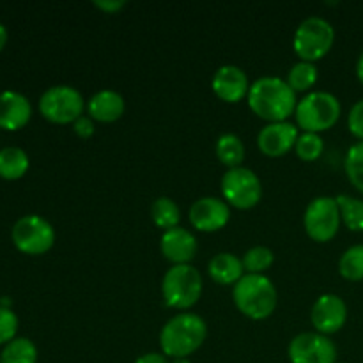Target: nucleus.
I'll use <instances>...</instances> for the list:
<instances>
[{
    "instance_id": "f257e3e1",
    "label": "nucleus",
    "mask_w": 363,
    "mask_h": 363,
    "mask_svg": "<svg viewBox=\"0 0 363 363\" xmlns=\"http://www.w3.org/2000/svg\"><path fill=\"white\" fill-rule=\"evenodd\" d=\"M248 106L261 119L272 123H286L296 112V92L287 82L277 77L259 78L248 91Z\"/></svg>"
},
{
    "instance_id": "f03ea898",
    "label": "nucleus",
    "mask_w": 363,
    "mask_h": 363,
    "mask_svg": "<svg viewBox=\"0 0 363 363\" xmlns=\"http://www.w3.org/2000/svg\"><path fill=\"white\" fill-rule=\"evenodd\" d=\"M208 326L195 314H179L170 319L160 333V346L165 357L188 358L204 344Z\"/></svg>"
},
{
    "instance_id": "7ed1b4c3",
    "label": "nucleus",
    "mask_w": 363,
    "mask_h": 363,
    "mask_svg": "<svg viewBox=\"0 0 363 363\" xmlns=\"http://www.w3.org/2000/svg\"><path fill=\"white\" fill-rule=\"evenodd\" d=\"M233 298L240 312L254 321L269 318L277 307V289L264 275L248 273L241 277L240 282L234 284Z\"/></svg>"
},
{
    "instance_id": "20e7f679",
    "label": "nucleus",
    "mask_w": 363,
    "mask_h": 363,
    "mask_svg": "<svg viewBox=\"0 0 363 363\" xmlns=\"http://www.w3.org/2000/svg\"><path fill=\"white\" fill-rule=\"evenodd\" d=\"M340 117V103L330 92L315 91L300 99L296 106V123L305 133L326 131Z\"/></svg>"
},
{
    "instance_id": "39448f33",
    "label": "nucleus",
    "mask_w": 363,
    "mask_h": 363,
    "mask_svg": "<svg viewBox=\"0 0 363 363\" xmlns=\"http://www.w3.org/2000/svg\"><path fill=\"white\" fill-rule=\"evenodd\" d=\"M165 303L172 308L186 311L194 307L202 293V277L194 266L177 264L163 277L162 284Z\"/></svg>"
},
{
    "instance_id": "423d86ee",
    "label": "nucleus",
    "mask_w": 363,
    "mask_h": 363,
    "mask_svg": "<svg viewBox=\"0 0 363 363\" xmlns=\"http://www.w3.org/2000/svg\"><path fill=\"white\" fill-rule=\"evenodd\" d=\"M335 39V30L325 18L311 16L300 23L294 34V52L305 62L323 59L330 52Z\"/></svg>"
},
{
    "instance_id": "0eeeda50",
    "label": "nucleus",
    "mask_w": 363,
    "mask_h": 363,
    "mask_svg": "<svg viewBox=\"0 0 363 363\" xmlns=\"http://www.w3.org/2000/svg\"><path fill=\"white\" fill-rule=\"evenodd\" d=\"M43 117L55 124L74 123L84 112V98L80 91L69 85L50 87L39 99Z\"/></svg>"
},
{
    "instance_id": "6e6552de",
    "label": "nucleus",
    "mask_w": 363,
    "mask_h": 363,
    "mask_svg": "<svg viewBox=\"0 0 363 363\" xmlns=\"http://www.w3.org/2000/svg\"><path fill=\"white\" fill-rule=\"evenodd\" d=\"M13 243L27 255L46 254L55 243L53 227L38 215H27L13 227Z\"/></svg>"
},
{
    "instance_id": "1a4fd4ad",
    "label": "nucleus",
    "mask_w": 363,
    "mask_h": 363,
    "mask_svg": "<svg viewBox=\"0 0 363 363\" xmlns=\"http://www.w3.org/2000/svg\"><path fill=\"white\" fill-rule=\"evenodd\" d=\"M305 230L318 243H326L337 236L340 227V209L332 197H318L305 211Z\"/></svg>"
},
{
    "instance_id": "9d476101",
    "label": "nucleus",
    "mask_w": 363,
    "mask_h": 363,
    "mask_svg": "<svg viewBox=\"0 0 363 363\" xmlns=\"http://www.w3.org/2000/svg\"><path fill=\"white\" fill-rule=\"evenodd\" d=\"M222 194L230 206L238 209H250L261 201L262 186L252 170L236 167L227 170L222 177Z\"/></svg>"
},
{
    "instance_id": "9b49d317",
    "label": "nucleus",
    "mask_w": 363,
    "mask_h": 363,
    "mask_svg": "<svg viewBox=\"0 0 363 363\" xmlns=\"http://www.w3.org/2000/svg\"><path fill=\"white\" fill-rule=\"evenodd\" d=\"M291 363H337V347L323 333H300L289 344Z\"/></svg>"
},
{
    "instance_id": "f8f14e48",
    "label": "nucleus",
    "mask_w": 363,
    "mask_h": 363,
    "mask_svg": "<svg viewBox=\"0 0 363 363\" xmlns=\"http://www.w3.org/2000/svg\"><path fill=\"white\" fill-rule=\"evenodd\" d=\"M311 319L318 333L332 335L346 325L347 307L342 298H339L337 294H323L312 307Z\"/></svg>"
},
{
    "instance_id": "ddd939ff",
    "label": "nucleus",
    "mask_w": 363,
    "mask_h": 363,
    "mask_svg": "<svg viewBox=\"0 0 363 363\" xmlns=\"http://www.w3.org/2000/svg\"><path fill=\"white\" fill-rule=\"evenodd\" d=\"M230 218V209L222 199L204 197L190 208L191 225L202 233H215L223 229Z\"/></svg>"
},
{
    "instance_id": "4468645a",
    "label": "nucleus",
    "mask_w": 363,
    "mask_h": 363,
    "mask_svg": "<svg viewBox=\"0 0 363 363\" xmlns=\"http://www.w3.org/2000/svg\"><path fill=\"white\" fill-rule=\"evenodd\" d=\"M298 140V128L291 123H272L261 130L257 137L259 149L266 156L279 158L289 151Z\"/></svg>"
},
{
    "instance_id": "2eb2a0df",
    "label": "nucleus",
    "mask_w": 363,
    "mask_h": 363,
    "mask_svg": "<svg viewBox=\"0 0 363 363\" xmlns=\"http://www.w3.org/2000/svg\"><path fill=\"white\" fill-rule=\"evenodd\" d=\"M213 91L227 103H238L248 96L250 85L243 69L238 66H222L213 77Z\"/></svg>"
},
{
    "instance_id": "dca6fc26",
    "label": "nucleus",
    "mask_w": 363,
    "mask_h": 363,
    "mask_svg": "<svg viewBox=\"0 0 363 363\" xmlns=\"http://www.w3.org/2000/svg\"><path fill=\"white\" fill-rule=\"evenodd\" d=\"M162 252L174 264H188L197 254V240L183 227L165 230L162 236Z\"/></svg>"
},
{
    "instance_id": "f3484780",
    "label": "nucleus",
    "mask_w": 363,
    "mask_h": 363,
    "mask_svg": "<svg viewBox=\"0 0 363 363\" xmlns=\"http://www.w3.org/2000/svg\"><path fill=\"white\" fill-rule=\"evenodd\" d=\"M32 106L23 94L6 91L0 94V128L7 131L21 130L30 121Z\"/></svg>"
},
{
    "instance_id": "a211bd4d",
    "label": "nucleus",
    "mask_w": 363,
    "mask_h": 363,
    "mask_svg": "<svg viewBox=\"0 0 363 363\" xmlns=\"http://www.w3.org/2000/svg\"><path fill=\"white\" fill-rule=\"evenodd\" d=\"M89 113L99 123H113L124 113V99L116 91H99L89 99Z\"/></svg>"
},
{
    "instance_id": "6ab92c4d",
    "label": "nucleus",
    "mask_w": 363,
    "mask_h": 363,
    "mask_svg": "<svg viewBox=\"0 0 363 363\" xmlns=\"http://www.w3.org/2000/svg\"><path fill=\"white\" fill-rule=\"evenodd\" d=\"M243 261L233 254H218L209 262V275L216 284H236L243 277Z\"/></svg>"
},
{
    "instance_id": "aec40b11",
    "label": "nucleus",
    "mask_w": 363,
    "mask_h": 363,
    "mask_svg": "<svg viewBox=\"0 0 363 363\" xmlns=\"http://www.w3.org/2000/svg\"><path fill=\"white\" fill-rule=\"evenodd\" d=\"M28 170V156L20 147H6L0 151V177L20 179Z\"/></svg>"
},
{
    "instance_id": "412c9836",
    "label": "nucleus",
    "mask_w": 363,
    "mask_h": 363,
    "mask_svg": "<svg viewBox=\"0 0 363 363\" xmlns=\"http://www.w3.org/2000/svg\"><path fill=\"white\" fill-rule=\"evenodd\" d=\"M216 156L223 165L236 169L245 160V145L241 138L234 133H225L216 142Z\"/></svg>"
},
{
    "instance_id": "4be33fe9",
    "label": "nucleus",
    "mask_w": 363,
    "mask_h": 363,
    "mask_svg": "<svg viewBox=\"0 0 363 363\" xmlns=\"http://www.w3.org/2000/svg\"><path fill=\"white\" fill-rule=\"evenodd\" d=\"M38 362V350L34 342L25 337L11 340L0 353V363H35Z\"/></svg>"
},
{
    "instance_id": "5701e85b",
    "label": "nucleus",
    "mask_w": 363,
    "mask_h": 363,
    "mask_svg": "<svg viewBox=\"0 0 363 363\" xmlns=\"http://www.w3.org/2000/svg\"><path fill=\"white\" fill-rule=\"evenodd\" d=\"M335 201L340 209V220L346 223L347 229L363 233V201L351 195H339Z\"/></svg>"
},
{
    "instance_id": "b1692460",
    "label": "nucleus",
    "mask_w": 363,
    "mask_h": 363,
    "mask_svg": "<svg viewBox=\"0 0 363 363\" xmlns=\"http://www.w3.org/2000/svg\"><path fill=\"white\" fill-rule=\"evenodd\" d=\"M151 215L156 225H158L160 229H165V230L176 229L177 223H179L181 220L179 208H177L176 202L169 197L156 199L155 204H152L151 208Z\"/></svg>"
},
{
    "instance_id": "393cba45",
    "label": "nucleus",
    "mask_w": 363,
    "mask_h": 363,
    "mask_svg": "<svg viewBox=\"0 0 363 363\" xmlns=\"http://www.w3.org/2000/svg\"><path fill=\"white\" fill-rule=\"evenodd\" d=\"M340 275L351 282L363 280V245L347 248L339 261Z\"/></svg>"
},
{
    "instance_id": "a878e982",
    "label": "nucleus",
    "mask_w": 363,
    "mask_h": 363,
    "mask_svg": "<svg viewBox=\"0 0 363 363\" xmlns=\"http://www.w3.org/2000/svg\"><path fill=\"white\" fill-rule=\"evenodd\" d=\"M315 80H318V67L314 66V62H305V60L294 64L287 77V84L294 92L308 91Z\"/></svg>"
},
{
    "instance_id": "bb28decb",
    "label": "nucleus",
    "mask_w": 363,
    "mask_h": 363,
    "mask_svg": "<svg viewBox=\"0 0 363 363\" xmlns=\"http://www.w3.org/2000/svg\"><path fill=\"white\" fill-rule=\"evenodd\" d=\"M344 167L353 186L363 194V142H358L347 151Z\"/></svg>"
},
{
    "instance_id": "cd10ccee",
    "label": "nucleus",
    "mask_w": 363,
    "mask_h": 363,
    "mask_svg": "<svg viewBox=\"0 0 363 363\" xmlns=\"http://www.w3.org/2000/svg\"><path fill=\"white\" fill-rule=\"evenodd\" d=\"M273 264V252L266 247H254L245 254L243 268L248 273L261 275L264 269H268Z\"/></svg>"
},
{
    "instance_id": "c85d7f7f",
    "label": "nucleus",
    "mask_w": 363,
    "mask_h": 363,
    "mask_svg": "<svg viewBox=\"0 0 363 363\" xmlns=\"http://www.w3.org/2000/svg\"><path fill=\"white\" fill-rule=\"evenodd\" d=\"M325 142L318 133H303L296 140V155L303 162H315L323 155Z\"/></svg>"
},
{
    "instance_id": "c756f323",
    "label": "nucleus",
    "mask_w": 363,
    "mask_h": 363,
    "mask_svg": "<svg viewBox=\"0 0 363 363\" xmlns=\"http://www.w3.org/2000/svg\"><path fill=\"white\" fill-rule=\"evenodd\" d=\"M18 332V318L11 308L0 305V346L14 340Z\"/></svg>"
},
{
    "instance_id": "7c9ffc66",
    "label": "nucleus",
    "mask_w": 363,
    "mask_h": 363,
    "mask_svg": "<svg viewBox=\"0 0 363 363\" xmlns=\"http://www.w3.org/2000/svg\"><path fill=\"white\" fill-rule=\"evenodd\" d=\"M347 126H350L351 133L363 142V99L354 103L353 108H351L350 117H347Z\"/></svg>"
},
{
    "instance_id": "2f4dec72",
    "label": "nucleus",
    "mask_w": 363,
    "mask_h": 363,
    "mask_svg": "<svg viewBox=\"0 0 363 363\" xmlns=\"http://www.w3.org/2000/svg\"><path fill=\"white\" fill-rule=\"evenodd\" d=\"M74 131H77L78 137L89 138L92 133H94V123H92L91 117H78L74 121Z\"/></svg>"
},
{
    "instance_id": "473e14b6",
    "label": "nucleus",
    "mask_w": 363,
    "mask_h": 363,
    "mask_svg": "<svg viewBox=\"0 0 363 363\" xmlns=\"http://www.w3.org/2000/svg\"><path fill=\"white\" fill-rule=\"evenodd\" d=\"M126 6V2H124V0H112V2H98V0H96L94 2V7H98V9H101V11H106V13H117V11H121L123 9V7Z\"/></svg>"
},
{
    "instance_id": "72a5a7b5",
    "label": "nucleus",
    "mask_w": 363,
    "mask_h": 363,
    "mask_svg": "<svg viewBox=\"0 0 363 363\" xmlns=\"http://www.w3.org/2000/svg\"><path fill=\"white\" fill-rule=\"evenodd\" d=\"M135 363H169V360H167L165 354L147 353V354H144V357L137 358V362Z\"/></svg>"
},
{
    "instance_id": "f704fd0d",
    "label": "nucleus",
    "mask_w": 363,
    "mask_h": 363,
    "mask_svg": "<svg viewBox=\"0 0 363 363\" xmlns=\"http://www.w3.org/2000/svg\"><path fill=\"white\" fill-rule=\"evenodd\" d=\"M6 43H7V30L6 27L0 23V52H2V48L6 46Z\"/></svg>"
},
{
    "instance_id": "c9c22d12",
    "label": "nucleus",
    "mask_w": 363,
    "mask_h": 363,
    "mask_svg": "<svg viewBox=\"0 0 363 363\" xmlns=\"http://www.w3.org/2000/svg\"><path fill=\"white\" fill-rule=\"evenodd\" d=\"M357 77L363 85V53L360 55V59H358V64H357Z\"/></svg>"
},
{
    "instance_id": "e433bc0d",
    "label": "nucleus",
    "mask_w": 363,
    "mask_h": 363,
    "mask_svg": "<svg viewBox=\"0 0 363 363\" xmlns=\"http://www.w3.org/2000/svg\"><path fill=\"white\" fill-rule=\"evenodd\" d=\"M172 363H190V360L188 358H174Z\"/></svg>"
}]
</instances>
